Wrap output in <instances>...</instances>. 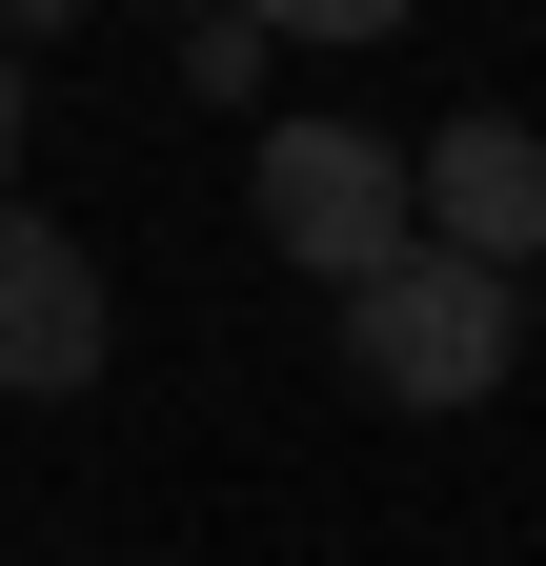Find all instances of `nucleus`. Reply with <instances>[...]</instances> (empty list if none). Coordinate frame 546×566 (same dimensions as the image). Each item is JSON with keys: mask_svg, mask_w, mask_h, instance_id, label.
Instances as JSON below:
<instances>
[{"mask_svg": "<svg viewBox=\"0 0 546 566\" xmlns=\"http://www.w3.org/2000/svg\"><path fill=\"white\" fill-rule=\"evenodd\" d=\"M526 365V283L506 263H445V243H405L365 304H345V385L405 405V424H445V405H486Z\"/></svg>", "mask_w": 546, "mask_h": 566, "instance_id": "obj_1", "label": "nucleus"}, {"mask_svg": "<svg viewBox=\"0 0 546 566\" xmlns=\"http://www.w3.org/2000/svg\"><path fill=\"white\" fill-rule=\"evenodd\" d=\"M243 202H263V243H284L324 304H365V283L426 243V182H405V142H385V122H263Z\"/></svg>", "mask_w": 546, "mask_h": 566, "instance_id": "obj_2", "label": "nucleus"}, {"mask_svg": "<svg viewBox=\"0 0 546 566\" xmlns=\"http://www.w3.org/2000/svg\"><path fill=\"white\" fill-rule=\"evenodd\" d=\"M102 263H82V223H41V202H0V385L21 405H82L102 385Z\"/></svg>", "mask_w": 546, "mask_h": 566, "instance_id": "obj_3", "label": "nucleus"}, {"mask_svg": "<svg viewBox=\"0 0 546 566\" xmlns=\"http://www.w3.org/2000/svg\"><path fill=\"white\" fill-rule=\"evenodd\" d=\"M405 182H426V243H445V263H526V243H546V142H526L506 102H465Z\"/></svg>", "mask_w": 546, "mask_h": 566, "instance_id": "obj_4", "label": "nucleus"}, {"mask_svg": "<svg viewBox=\"0 0 546 566\" xmlns=\"http://www.w3.org/2000/svg\"><path fill=\"white\" fill-rule=\"evenodd\" d=\"M263 61H284V41H263L243 0H223V21H182V82H202V102H263Z\"/></svg>", "mask_w": 546, "mask_h": 566, "instance_id": "obj_5", "label": "nucleus"}, {"mask_svg": "<svg viewBox=\"0 0 546 566\" xmlns=\"http://www.w3.org/2000/svg\"><path fill=\"white\" fill-rule=\"evenodd\" d=\"M0 202H21V61H0Z\"/></svg>", "mask_w": 546, "mask_h": 566, "instance_id": "obj_6", "label": "nucleus"}]
</instances>
